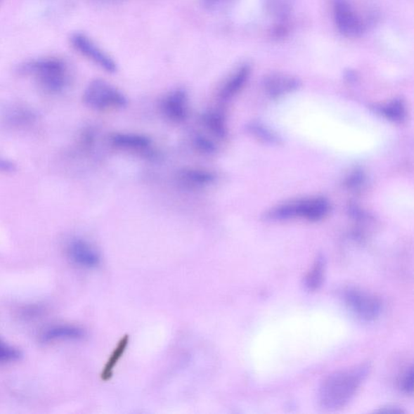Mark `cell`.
I'll return each instance as SVG.
<instances>
[{"mask_svg": "<svg viewBox=\"0 0 414 414\" xmlns=\"http://www.w3.org/2000/svg\"><path fill=\"white\" fill-rule=\"evenodd\" d=\"M369 370L368 364H362L328 376L322 382L318 392L321 407L328 411L345 407L357 394Z\"/></svg>", "mask_w": 414, "mask_h": 414, "instance_id": "6da1fadb", "label": "cell"}, {"mask_svg": "<svg viewBox=\"0 0 414 414\" xmlns=\"http://www.w3.org/2000/svg\"><path fill=\"white\" fill-rule=\"evenodd\" d=\"M18 72L32 75L42 89L52 93H60L68 82L66 63L57 58H43L25 62L20 65Z\"/></svg>", "mask_w": 414, "mask_h": 414, "instance_id": "7a4b0ae2", "label": "cell"}, {"mask_svg": "<svg viewBox=\"0 0 414 414\" xmlns=\"http://www.w3.org/2000/svg\"><path fill=\"white\" fill-rule=\"evenodd\" d=\"M330 211V204L325 198H316L292 202L271 209L266 213L268 219L283 220L302 217L311 221H318Z\"/></svg>", "mask_w": 414, "mask_h": 414, "instance_id": "3957f363", "label": "cell"}, {"mask_svg": "<svg viewBox=\"0 0 414 414\" xmlns=\"http://www.w3.org/2000/svg\"><path fill=\"white\" fill-rule=\"evenodd\" d=\"M83 101L90 108L98 111L124 108L126 96L103 79H94L86 88Z\"/></svg>", "mask_w": 414, "mask_h": 414, "instance_id": "277c9868", "label": "cell"}, {"mask_svg": "<svg viewBox=\"0 0 414 414\" xmlns=\"http://www.w3.org/2000/svg\"><path fill=\"white\" fill-rule=\"evenodd\" d=\"M343 299L348 308L361 320L375 321L382 313L380 300L362 290L348 288L344 290Z\"/></svg>", "mask_w": 414, "mask_h": 414, "instance_id": "5b68a950", "label": "cell"}, {"mask_svg": "<svg viewBox=\"0 0 414 414\" xmlns=\"http://www.w3.org/2000/svg\"><path fill=\"white\" fill-rule=\"evenodd\" d=\"M71 42L75 50L105 72L115 73L117 71V64L112 58L96 46L88 36L80 33L74 34L71 37Z\"/></svg>", "mask_w": 414, "mask_h": 414, "instance_id": "8992f818", "label": "cell"}, {"mask_svg": "<svg viewBox=\"0 0 414 414\" xmlns=\"http://www.w3.org/2000/svg\"><path fill=\"white\" fill-rule=\"evenodd\" d=\"M67 255L75 265L84 269H95L101 264L98 252L88 241L75 238L69 242Z\"/></svg>", "mask_w": 414, "mask_h": 414, "instance_id": "52a82bcc", "label": "cell"}, {"mask_svg": "<svg viewBox=\"0 0 414 414\" xmlns=\"http://www.w3.org/2000/svg\"><path fill=\"white\" fill-rule=\"evenodd\" d=\"M333 11L337 28L343 35L358 37L363 34V25L352 12L347 0H335Z\"/></svg>", "mask_w": 414, "mask_h": 414, "instance_id": "ba28073f", "label": "cell"}, {"mask_svg": "<svg viewBox=\"0 0 414 414\" xmlns=\"http://www.w3.org/2000/svg\"><path fill=\"white\" fill-rule=\"evenodd\" d=\"M163 114L169 120L180 123L188 116V96L186 91L176 89L167 95L161 104Z\"/></svg>", "mask_w": 414, "mask_h": 414, "instance_id": "9c48e42d", "label": "cell"}, {"mask_svg": "<svg viewBox=\"0 0 414 414\" xmlns=\"http://www.w3.org/2000/svg\"><path fill=\"white\" fill-rule=\"evenodd\" d=\"M110 142L116 148L139 153L147 152L152 145V141L147 136L131 133L112 134Z\"/></svg>", "mask_w": 414, "mask_h": 414, "instance_id": "30bf717a", "label": "cell"}, {"mask_svg": "<svg viewBox=\"0 0 414 414\" xmlns=\"http://www.w3.org/2000/svg\"><path fill=\"white\" fill-rule=\"evenodd\" d=\"M84 331L79 327L71 325H56L47 328L41 332L40 340L43 343L58 341L79 340L84 337Z\"/></svg>", "mask_w": 414, "mask_h": 414, "instance_id": "8fae6325", "label": "cell"}, {"mask_svg": "<svg viewBox=\"0 0 414 414\" xmlns=\"http://www.w3.org/2000/svg\"><path fill=\"white\" fill-rule=\"evenodd\" d=\"M263 85L269 95L272 98H277L297 89L299 87V82L288 75L272 74L265 78Z\"/></svg>", "mask_w": 414, "mask_h": 414, "instance_id": "7c38bea8", "label": "cell"}, {"mask_svg": "<svg viewBox=\"0 0 414 414\" xmlns=\"http://www.w3.org/2000/svg\"><path fill=\"white\" fill-rule=\"evenodd\" d=\"M250 74V66H242L223 86L219 91V98L224 101L233 98L244 87Z\"/></svg>", "mask_w": 414, "mask_h": 414, "instance_id": "4fadbf2b", "label": "cell"}, {"mask_svg": "<svg viewBox=\"0 0 414 414\" xmlns=\"http://www.w3.org/2000/svg\"><path fill=\"white\" fill-rule=\"evenodd\" d=\"M129 342H130V337H129L128 335L123 336L121 339L118 341L114 351L110 354L109 359L107 360L103 370H102L101 373V379L102 381H110L112 378L115 373V369L117 367L118 362H119L123 356H124L129 346Z\"/></svg>", "mask_w": 414, "mask_h": 414, "instance_id": "5bb4252c", "label": "cell"}, {"mask_svg": "<svg viewBox=\"0 0 414 414\" xmlns=\"http://www.w3.org/2000/svg\"><path fill=\"white\" fill-rule=\"evenodd\" d=\"M179 180L190 187H203L211 185L216 177L208 171L197 169H185L179 172Z\"/></svg>", "mask_w": 414, "mask_h": 414, "instance_id": "9a60e30c", "label": "cell"}, {"mask_svg": "<svg viewBox=\"0 0 414 414\" xmlns=\"http://www.w3.org/2000/svg\"><path fill=\"white\" fill-rule=\"evenodd\" d=\"M202 122L209 132L219 138L227 136L228 129L221 112L208 111L202 115Z\"/></svg>", "mask_w": 414, "mask_h": 414, "instance_id": "2e32d148", "label": "cell"}, {"mask_svg": "<svg viewBox=\"0 0 414 414\" xmlns=\"http://www.w3.org/2000/svg\"><path fill=\"white\" fill-rule=\"evenodd\" d=\"M325 269V258L323 256H318L313 269L305 278L304 284L306 289L314 292L321 287L324 280Z\"/></svg>", "mask_w": 414, "mask_h": 414, "instance_id": "e0dca14e", "label": "cell"}, {"mask_svg": "<svg viewBox=\"0 0 414 414\" xmlns=\"http://www.w3.org/2000/svg\"><path fill=\"white\" fill-rule=\"evenodd\" d=\"M269 13L274 18L284 19L292 12L293 0H263Z\"/></svg>", "mask_w": 414, "mask_h": 414, "instance_id": "ac0fdd59", "label": "cell"}, {"mask_svg": "<svg viewBox=\"0 0 414 414\" xmlns=\"http://www.w3.org/2000/svg\"><path fill=\"white\" fill-rule=\"evenodd\" d=\"M384 115L392 121L401 122L406 117L405 105L400 100H395L382 109Z\"/></svg>", "mask_w": 414, "mask_h": 414, "instance_id": "d6986e66", "label": "cell"}, {"mask_svg": "<svg viewBox=\"0 0 414 414\" xmlns=\"http://www.w3.org/2000/svg\"><path fill=\"white\" fill-rule=\"evenodd\" d=\"M247 131L252 134V136L259 138L260 141L266 143H278L279 141V139L276 137V134L267 130L266 128L262 127L257 122H251L250 124L247 126Z\"/></svg>", "mask_w": 414, "mask_h": 414, "instance_id": "ffe728a7", "label": "cell"}, {"mask_svg": "<svg viewBox=\"0 0 414 414\" xmlns=\"http://www.w3.org/2000/svg\"><path fill=\"white\" fill-rule=\"evenodd\" d=\"M22 354L18 348L0 339V363H10L18 361Z\"/></svg>", "mask_w": 414, "mask_h": 414, "instance_id": "44dd1931", "label": "cell"}, {"mask_svg": "<svg viewBox=\"0 0 414 414\" xmlns=\"http://www.w3.org/2000/svg\"><path fill=\"white\" fill-rule=\"evenodd\" d=\"M193 145H195L197 150L202 154L212 155L216 152V145L209 138L202 136H198L195 138Z\"/></svg>", "mask_w": 414, "mask_h": 414, "instance_id": "7402d4cb", "label": "cell"}, {"mask_svg": "<svg viewBox=\"0 0 414 414\" xmlns=\"http://www.w3.org/2000/svg\"><path fill=\"white\" fill-rule=\"evenodd\" d=\"M401 388L407 394H412L413 391V368H408L401 381Z\"/></svg>", "mask_w": 414, "mask_h": 414, "instance_id": "603a6c76", "label": "cell"}, {"mask_svg": "<svg viewBox=\"0 0 414 414\" xmlns=\"http://www.w3.org/2000/svg\"><path fill=\"white\" fill-rule=\"evenodd\" d=\"M232 1V0H202L205 8L211 11L222 9Z\"/></svg>", "mask_w": 414, "mask_h": 414, "instance_id": "cb8c5ba5", "label": "cell"}, {"mask_svg": "<svg viewBox=\"0 0 414 414\" xmlns=\"http://www.w3.org/2000/svg\"><path fill=\"white\" fill-rule=\"evenodd\" d=\"M17 170V166L12 161L0 157V172L5 174L13 173Z\"/></svg>", "mask_w": 414, "mask_h": 414, "instance_id": "d4e9b609", "label": "cell"}, {"mask_svg": "<svg viewBox=\"0 0 414 414\" xmlns=\"http://www.w3.org/2000/svg\"><path fill=\"white\" fill-rule=\"evenodd\" d=\"M380 413H401L403 411L399 408L396 407H387L384 408L383 410H380Z\"/></svg>", "mask_w": 414, "mask_h": 414, "instance_id": "484cf974", "label": "cell"}, {"mask_svg": "<svg viewBox=\"0 0 414 414\" xmlns=\"http://www.w3.org/2000/svg\"><path fill=\"white\" fill-rule=\"evenodd\" d=\"M98 1L103 2V3H114L119 1V0H98Z\"/></svg>", "mask_w": 414, "mask_h": 414, "instance_id": "4316f807", "label": "cell"}, {"mask_svg": "<svg viewBox=\"0 0 414 414\" xmlns=\"http://www.w3.org/2000/svg\"><path fill=\"white\" fill-rule=\"evenodd\" d=\"M2 0H0V3H1Z\"/></svg>", "mask_w": 414, "mask_h": 414, "instance_id": "83f0119b", "label": "cell"}]
</instances>
